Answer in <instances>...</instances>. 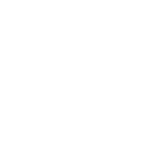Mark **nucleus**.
<instances>
[]
</instances>
